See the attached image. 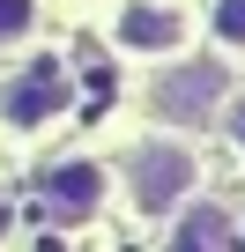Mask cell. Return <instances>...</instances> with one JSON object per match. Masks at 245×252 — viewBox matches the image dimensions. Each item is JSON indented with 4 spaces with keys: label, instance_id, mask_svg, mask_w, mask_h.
Segmentation results:
<instances>
[{
    "label": "cell",
    "instance_id": "obj_1",
    "mask_svg": "<svg viewBox=\"0 0 245 252\" xmlns=\"http://www.w3.org/2000/svg\"><path fill=\"white\" fill-rule=\"evenodd\" d=\"M67 96H74L67 67H60V60H30V67H15V74H8V89H0V119L30 134V126H45V119H60V111H67Z\"/></svg>",
    "mask_w": 245,
    "mask_h": 252
},
{
    "label": "cell",
    "instance_id": "obj_2",
    "mask_svg": "<svg viewBox=\"0 0 245 252\" xmlns=\"http://www.w3.org/2000/svg\"><path fill=\"white\" fill-rule=\"evenodd\" d=\"M127 186H134V208H171L186 186H193V156L186 149H171V141H149V149H134L127 156Z\"/></svg>",
    "mask_w": 245,
    "mask_h": 252
},
{
    "label": "cell",
    "instance_id": "obj_3",
    "mask_svg": "<svg viewBox=\"0 0 245 252\" xmlns=\"http://www.w3.org/2000/svg\"><path fill=\"white\" fill-rule=\"evenodd\" d=\"M37 200H45L52 222H89L97 200H104V171H97V163H60V171H45Z\"/></svg>",
    "mask_w": 245,
    "mask_h": 252
},
{
    "label": "cell",
    "instance_id": "obj_4",
    "mask_svg": "<svg viewBox=\"0 0 245 252\" xmlns=\"http://www.w3.org/2000/svg\"><path fill=\"white\" fill-rule=\"evenodd\" d=\"M111 37L127 45V52H178L186 15L164 8V0H127V8H119V23H111Z\"/></svg>",
    "mask_w": 245,
    "mask_h": 252
},
{
    "label": "cell",
    "instance_id": "obj_5",
    "mask_svg": "<svg viewBox=\"0 0 245 252\" xmlns=\"http://www.w3.org/2000/svg\"><path fill=\"white\" fill-rule=\"evenodd\" d=\"M171 252H238V237H230V215H223V208H193V215L178 222Z\"/></svg>",
    "mask_w": 245,
    "mask_h": 252
},
{
    "label": "cell",
    "instance_id": "obj_6",
    "mask_svg": "<svg viewBox=\"0 0 245 252\" xmlns=\"http://www.w3.org/2000/svg\"><path fill=\"white\" fill-rule=\"evenodd\" d=\"M208 96H215V67H186L178 82H164V89H156V104H164L171 119H193V111H208Z\"/></svg>",
    "mask_w": 245,
    "mask_h": 252
},
{
    "label": "cell",
    "instance_id": "obj_7",
    "mask_svg": "<svg viewBox=\"0 0 245 252\" xmlns=\"http://www.w3.org/2000/svg\"><path fill=\"white\" fill-rule=\"evenodd\" d=\"M30 23H37V0H0V45L30 37Z\"/></svg>",
    "mask_w": 245,
    "mask_h": 252
},
{
    "label": "cell",
    "instance_id": "obj_8",
    "mask_svg": "<svg viewBox=\"0 0 245 252\" xmlns=\"http://www.w3.org/2000/svg\"><path fill=\"white\" fill-rule=\"evenodd\" d=\"M215 37L223 45H245V0H215Z\"/></svg>",
    "mask_w": 245,
    "mask_h": 252
},
{
    "label": "cell",
    "instance_id": "obj_9",
    "mask_svg": "<svg viewBox=\"0 0 245 252\" xmlns=\"http://www.w3.org/2000/svg\"><path fill=\"white\" fill-rule=\"evenodd\" d=\"M230 134H238V149H245V104H238V111H230Z\"/></svg>",
    "mask_w": 245,
    "mask_h": 252
},
{
    "label": "cell",
    "instance_id": "obj_10",
    "mask_svg": "<svg viewBox=\"0 0 245 252\" xmlns=\"http://www.w3.org/2000/svg\"><path fill=\"white\" fill-rule=\"evenodd\" d=\"M0 230H8V193H0Z\"/></svg>",
    "mask_w": 245,
    "mask_h": 252
}]
</instances>
